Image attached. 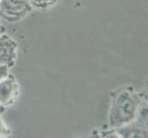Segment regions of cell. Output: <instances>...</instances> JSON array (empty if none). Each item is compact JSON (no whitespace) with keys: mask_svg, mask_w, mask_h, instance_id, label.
<instances>
[{"mask_svg":"<svg viewBox=\"0 0 148 138\" xmlns=\"http://www.w3.org/2000/svg\"><path fill=\"white\" fill-rule=\"evenodd\" d=\"M121 137H147V126L136 121L115 129Z\"/></svg>","mask_w":148,"mask_h":138,"instance_id":"cell-5","label":"cell"},{"mask_svg":"<svg viewBox=\"0 0 148 138\" xmlns=\"http://www.w3.org/2000/svg\"><path fill=\"white\" fill-rule=\"evenodd\" d=\"M10 135V130L8 128V126L4 124V122L0 119V137L8 136Z\"/></svg>","mask_w":148,"mask_h":138,"instance_id":"cell-7","label":"cell"},{"mask_svg":"<svg viewBox=\"0 0 148 138\" xmlns=\"http://www.w3.org/2000/svg\"><path fill=\"white\" fill-rule=\"evenodd\" d=\"M19 94V85L14 76L8 75L0 80V104L5 108L12 106Z\"/></svg>","mask_w":148,"mask_h":138,"instance_id":"cell-3","label":"cell"},{"mask_svg":"<svg viewBox=\"0 0 148 138\" xmlns=\"http://www.w3.org/2000/svg\"><path fill=\"white\" fill-rule=\"evenodd\" d=\"M143 99L132 88H121L112 92L109 115L110 128L117 129L134 122Z\"/></svg>","mask_w":148,"mask_h":138,"instance_id":"cell-1","label":"cell"},{"mask_svg":"<svg viewBox=\"0 0 148 138\" xmlns=\"http://www.w3.org/2000/svg\"><path fill=\"white\" fill-rule=\"evenodd\" d=\"M18 43L7 34H0V65L10 68L15 65L18 55Z\"/></svg>","mask_w":148,"mask_h":138,"instance_id":"cell-4","label":"cell"},{"mask_svg":"<svg viewBox=\"0 0 148 138\" xmlns=\"http://www.w3.org/2000/svg\"><path fill=\"white\" fill-rule=\"evenodd\" d=\"M29 0H1L0 17L8 21H18L32 12Z\"/></svg>","mask_w":148,"mask_h":138,"instance_id":"cell-2","label":"cell"},{"mask_svg":"<svg viewBox=\"0 0 148 138\" xmlns=\"http://www.w3.org/2000/svg\"><path fill=\"white\" fill-rule=\"evenodd\" d=\"M8 75V67L4 65H0V80Z\"/></svg>","mask_w":148,"mask_h":138,"instance_id":"cell-8","label":"cell"},{"mask_svg":"<svg viewBox=\"0 0 148 138\" xmlns=\"http://www.w3.org/2000/svg\"><path fill=\"white\" fill-rule=\"evenodd\" d=\"M5 110H6V108H5L4 106H2L1 104H0V116L3 114V112L5 111Z\"/></svg>","mask_w":148,"mask_h":138,"instance_id":"cell-9","label":"cell"},{"mask_svg":"<svg viewBox=\"0 0 148 138\" xmlns=\"http://www.w3.org/2000/svg\"><path fill=\"white\" fill-rule=\"evenodd\" d=\"M0 2H1V0H0Z\"/></svg>","mask_w":148,"mask_h":138,"instance_id":"cell-11","label":"cell"},{"mask_svg":"<svg viewBox=\"0 0 148 138\" xmlns=\"http://www.w3.org/2000/svg\"><path fill=\"white\" fill-rule=\"evenodd\" d=\"M4 32H5V28L2 26L1 25V23H0V34H2V33H4Z\"/></svg>","mask_w":148,"mask_h":138,"instance_id":"cell-10","label":"cell"},{"mask_svg":"<svg viewBox=\"0 0 148 138\" xmlns=\"http://www.w3.org/2000/svg\"><path fill=\"white\" fill-rule=\"evenodd\" d=\"M58 0H29L32 8L38 9H47L57 3Z\"/></svg>","mask_w":148,"mask_h":138,"instance_id":"cell-6","label":"cell"}]
</instances>
